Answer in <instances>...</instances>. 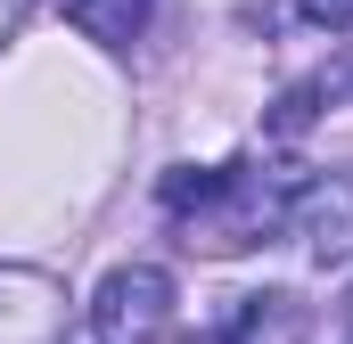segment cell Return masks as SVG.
Wrapping results in <instances>:
<instances>
[{"label": "cell", "instance_id": "cell-3", "mask_svg": "<svg viewBox=\"0 0 353 344\" xmlns=\"http://www.w3.org/2000/svg\"><path fill=\"white\" fill-rule=\"evenodd\" d=\"M288 222H296V238H304L312 255H345L353 246V164L312 172V180L288 197Z\"/></svg>", "mask_w": 353, "mask_h": 344}, {"label": "cell", "instance_id": "cell-5", "mask_svg": "<svg viewBox=\"0 0 353 344\" xmlns=\"http://www.w3.org/2000/svg\"><path fill=\"white\" fill-rule=\"evenodd\" d=\"M58 8H66V25L90 33L99 50H132L140 25H148V0H58Z\"/></svg>", "mask_w": 353, "mask_h": 344}, {"label": "cell", "instance_id": "cell-7", "mask_svg": "<svg viewBox=\"0 0 353 344\" xmlns=\"http://www.w3.org/2000/svg\"><path fill=\"white\" fill-rule=\"evenodd\" d=\"M296 8H304L312 25H329V33H345V25H353V0H296Z\"/></svg>", "mask_w": 353, "mask_h": 344}, {"label": "cell", "instance_id": "cell-2", "mask_svg": "<svg viewBox=\"0 0 353 344\" xmlns=\"http://www.w3.org/2000/svg\"><path fill=\"white\" fill-rule=\"evenodd\" d=\"M288 197L296 189H271L255 180V164H222V189L189 213V230H197V246H214V255H239V246H255L271 222L288 213Z\"/></svg>", "mask_w": 353, "mask_h": 344}, {"label": "cell", "instance_id": "cell-4", "mask_svg": "<svg viewBox=\"0 0 353 344\" xmlns=\"http://www.w3.org/2000/svg\"><path fill=\"white\" fill-rule=\"evenodd\" d=\"M0 344H66V303L41 270H0Z\"/></svg>", "mask_w": 353, "mask_h": 344}, {"label": "cell", "instance_id": "cell-1", "mask_svg": "<svg viewBox=\"0 0 353 344\" xmlns=\"http://www.w3.org/2000/svg\"><path fill=\"white\" fill-rule=\"evenodd\" d=\"M165 320H173V279H165L157 262H123V270L99 279L74 344H157Z\"/></svg>", "mask_w": 353, "mask_h": 344}, {"label": "cell", "instance_id": "cell-6", "mask_svg": "<svg viewBox=\"0 0 353 344\" xmlns=\"http://www.w3.org/2000/svg\"><path fill=\"white\" fill-rule=\"evenodd\" d=\"M214 189H222V164H173L157 197H165V213H181V222H189V213H197Z\"/></svg>", "mask_w": 353, "mask_h": 344}]
</instances>
